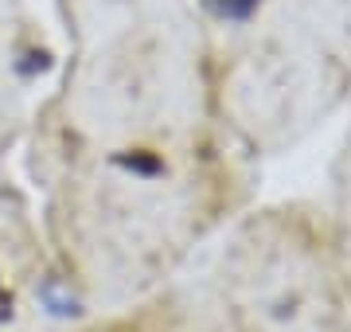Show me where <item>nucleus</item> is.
I'll list each match as a JSON object with an SVG mask.
<instances>
[{
  "mask_svg": "<svg viewBox=\"0 0 351 332\" xmlns=\"http://www.w3.org/2000/svg\"><path fill=\"white\" fill-rule=\"evenodd\" d=\"M215 8L223 16H230V20H246L258 8V0H215Z\"/></svg>",
  "mask_w": 351,
  "mask_h": 332,
  "instance_id": "f257e3e1",
  "label": "nucleus"
}]
</instances>
